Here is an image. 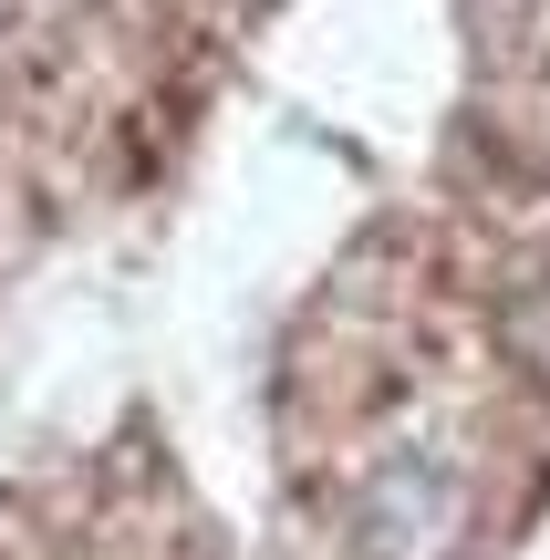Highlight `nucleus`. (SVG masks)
<instances>
[{"mask_svg":"<svg viewBox=\"0 0 550 560\" xmlns=\"http://www.w3.org/2000/svg\"><path fill=\"white\" fill-rule=\"evenodd\" d=\"M457 509H468V488H457V467L436 457V446L385 457V478H374V499H364V550L374 560H447Z\"/></svg>","mask_w":550,"mask_h":560,"instance_id":"nucleus-1","label":"nucleus"},{"mask_svg":"<svg viewBox=\"0 0 550 560\" xmlns=\"http://www.w3.org/2000/svg\"><path fill=\"white\" fill-rule=\"evenodd\" d=\"M11 11H21V0H0V32H11Z\"/></svg>","mask_w":550,"mask_h":560,"instance_id":"nucleus-2","label":"nucleus"}]
</instances>
